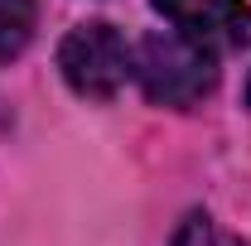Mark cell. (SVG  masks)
Listing matches in <instances>:
<instances>
[{
  "label": "cell",
  "mask_w": 251,
  "mask_h": 246,
  "mask_svg": "<svg viewBox=\"0 0 251 246\" xmlns=\"http://www.w3.org/2000/svg\"><path fill=\"white\" fill-rule=\"evenodd\" d=\"M169 246H247V242L232 237L227 227H218L208 213H188L184 222H179V232H174Z\"/></svg>",
  "instance_id": "obj_5"
},
{
  "label": "cell",
  "mask_w": 251,
  "mask_h": 246,
  "mask_svg": "<svg viewBox=\"0 0 251 246\" xmlns=\"http://www.w3.org/2000/svg\"><path fill=\"white\" fill-rule=\"evenodd\" d=\"M34 39V0H0V63L20 58Z\"/></svg>",
  "instance_id": "obj_4"
},
{
  "label": "cell",
  "mask_w": 251,
  "mask_h": 246,
  "mask_svg": "<svg viewBox=\"0 0 251 246\" xmlns=\"http://www.w3.org/2000/svg\"><path fill=\"white\" fill-rule=\"evenodd\" d=\"M247 106H251V73H247Z\"/></svg>",
  "instance_id": "obj_6"
},
{
  "label": "cell",
  "mask_w": 251,
  "mask_h": 246,
  "mask_svg": "<svg viewBox=\"0 0 251 246\" xmlns=\"http://www.w3.org/2000/svg\"><path fill=\"white\" fill-rule=\"evenodd\" d=\"M155 10L208 53H237L251 44V5L242 0H155Z\"/></svg>",
  "instance_id": "obj_3"
},
{
  "label": "cell",
  "mask_w": 251,
  "mask_h": 246,
  "mask_svg": "<svg viewBox=\"0 0 251 246\" xmlns=\"http://www.w3.org/2000/svg\"><path fill=\"white\" fill-rule=\"evenodd\" d=\"M218 53H208L203 44L184 39L179 29H159L150 39H140L130 73L140 77V92L155 106H193L213 92L218 82Z\"/></svg>",
  "instance_id": "obj_1"
},
{
  "label": "cell",
  "mask_w": 251,
  "mask_h": 246,
  "mask_svg": "<svg viewBox=\"0 0 251 246\" xmlns=\"http://www.w3.org/2000/svg\"><path fill=\"white\" fill-rule=\"evenodd\" d=\"M130 49H126V39L111 25H73L68 39L58 44V73L63 82L73 87L77 97H87V101H111V97L126 87V77H130Z\"/></svg>",
  "instance_id": "obj_2"
}]
</instances>
